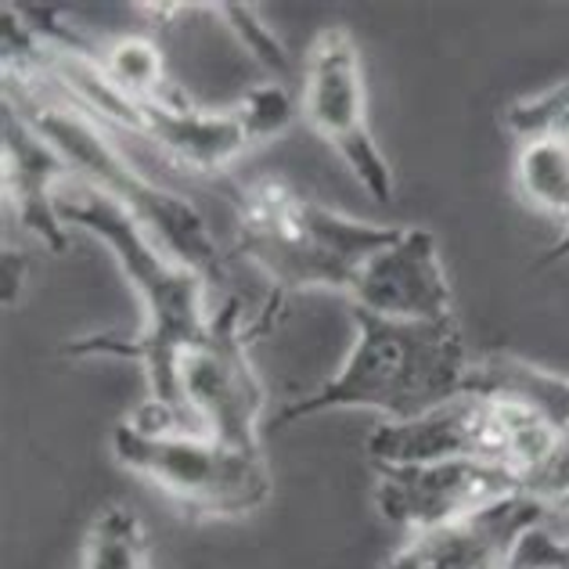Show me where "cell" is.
Instances as JSON below:
<instances>
[{"label": "cell", "mask_w": 569, "mask_h": 569, "mask_svg": "<svg viewBox=\"0 0 569 569\" xmlns=\"http://www.w3.org/2000/svg\"><path fill=\"white\" fill-rule=\"evenodd\" d=\"M519 199L533 213L569 228V144L559 138L522 141L516 156Z\"/></svg>", "instance_id": "obj_14"}, {"label": "cell", "mask_w": 569, "mask_h": 569, "mask_svg": "<svg viewBox=\"0 0 569 569\" xmlns=\"http://www.w3.org/2000/svg\"><path fill=\"white\" fill-rule=\"evenodd\" d=\"M119 466L144 476L170 501L206 519L249 516L271 498L263 451H238L194 432H148L123 422L112 432Z\"/></svg>", "instance_id": "obj_5"}, {"label": "cell", "mask_w": 569, "mask_h": 569, "mask_svg": "<svg viewBox=\"0 0 569 569\" xmlns=\"http://www.w3.org/2000/svg\"><path fill=\"white\" fill-rule=\"evenodd\" d=\"M541 522H548V505L516 493L451 527L411 533L386 569H512L519 541Z\"/></svg>", "instance_id": "obj_10"}, {"label": "cell", "mask_w": 569, "mask_h": 569, "mask_svg": "<svg viewBox=\"0 0 569 569\" xmlns=\"http://www.w3.org/2000/svg\"><path fill=\"white\" fill-rule=\"evenodd\" d=\"M213 11L223 14V22L234 29V37L246 43V51L257 58L260 66L278 72V77L289 72V54H284L278 37L267 29V22L257 14V8H252V4H213Z\"/></svg>", "instance_id": "obj_19"}, {"label": "cell", "mask_w": 569, "mask_h": 569, "mask_svg": "<svg viewBox=\"0 0 569 569\" xmlns=\"http://www.w3.org/2000/svg\"><path fill=\"white\" fill-rule=\"evenodd\" d=\"M466 389L479 397L522 403L569 437V379L556 371H545L512 353H490L483 361H472Z\"/></svg>", "instance_id": "obj_13"}, {"label": "cell", "mask_w": 569, "mask_h": 569, "mask_svg": "<svg viewBox=\"0 0 569 569\" xmlns=\"http://www.w3.org/2000/svg\"><path fill=\"white\" fill-rule=\"evenodd\" d=\"M512 569H569V537L541 522L519 541Z\"/></svg>", "instance_id": "obj_20"}, {"label": "cell", "mask_w": 569, "mask_h": 569, "mask_svg": "<svg viewBox=\"0 0 569 569\" xmlns=\"http://www.w3.org/2000/svg\"><path fill=\"white\" fill-rule=\"evenodd\" d=\"M350 307L393 321H443L455 318L451 281L443 274L440 246L432 231L403 228L371 257L350 289Z\"/></svg>", "instance_id": "obj_9"}, {"label": "cell", "mask_w": 569, "mask_h": 569, "mask_svg": "<svg viewBox=\"0 0 569 569\" xmlns=\"http://www.w3.org/2000/svg\"><path fill=\"white\" fill-rule=\"evenodd\" d=\"M559 260H569V228L556 238V246H551L541 260H537V267H548V263H559Z\"/></svg>", "instance_id": "obj_21"}, {"label": "cell", "mask_w": 569, "mask_h": 569, "mask_svg": "<svg viewBox=\"0 0 569 569\" xmlns=\"http://www.w3.org/2000/svg\"><path fill=\"white\" fill-rule=\"evenodd\" d=\"M353 347L332 379L313 386L274 415V426H296L325 411H379L386 422H411L466 393L469 350L455 318L393 321L350 307Z\"/></svg>", "instance_id": "obj_2"}, {"label": "cell", "mask_w": 569, "mask_h": 569, "mask_svg": "<svg viewBox=\"0 0 569 569\" xmlns=\"http://www.w3.org/2000/svg\"><path fill=\"white\" fill-rule=\"evenodd\" d=\"M181 397L202 437L238 451H260L267 389L249 361L238 299H223L209 318V332L184 353Z\"/></svg>", "instance_id": "obj_7"}, {"label": "cell", "mask_w": 569, "mask_h": 569, "mask_svg": "<svg viewBox=\"0 0 569 569\" xmlns=\"http://www.w3.org/2000/svg\"><path fill=\"white\" fill-rule=\"evenodd\" d=\"M80 569H152L141 516L123 505H104L83 537Z\"/></svg>", "instance_id": "obj_15"}, {"label": "cell", "mask_w": 569, "mask_h": 569, "mask_svg": "<svg viewBox=\"0 0 569 569\" xmlns=\"http://www.w3.org/2000/svg\"><path fill=\"white\" fill-rule=\"evenodd\" d=\"M228 191L234 206V252L271 278V307L299 289L350 296L361 267L403 231L336 213L278 177L242 188L228 184Z\"/></svg>", "instance_id": "obj_3"}, {"label": "cell", "mask_w": 569, "mask_h": 569, "mask_svg": "<svg viewBox=\"0 0 569 569\" xmlns=\"http://www.w3.org/2000/svg\"><path fill=\"white\" fill-rule=\"evenodd\" d=\"M138 138L156 144L170 167L199 177H220L246 148H252L234 109L209 112L188 98L138 101Z\"/></svg>", "instance_id": "obj_12"}, {"label": "cell", "mask_w": 569, "mask_h": 569, "mask_svg": "<svg viewBox=\"0 0 569 569\" xmlns=\"http://www.w3.org/2000/svg\"><path fill=\"white\" fill-rule=\"evenodd\" d=\"M505 123L519 138V144L537 138H559L569 144V80L548 87L541 94L512 101L505 112Z\"/></svg>", "instance_id": "obj_17"}, {"label": "cell", "mask_w": 569, "mask_h": 569, "mask_svg": "<svg viewBox=\"0 0 569 569\" xmlns=\"http://www.w3.org/2000/svg\"><path fill=\"white\" fill-rule=\"evenodd\" d=\"M22 98L26 104H19V112L66 156L77 181L94 184L98 191H104L109 199L123 206L127 213L138 217L141 228L152 234L177 263H184L206 278L217 274L220 249L213 242V234H209L202 213L184 194L148 181V177L109 141V133H104L94 119H87L80 109L58 101L48 91H37V87H22Z\"/></svg>", "instance_id": "obj_4"}, {"label": "cell", "mask_w": 569, "mask_h": 569, "mask_svg": "<svg viewBox=\"0 0 569 569\" xmlns=\"http://www.w3.org/2000/svg\"><path fill=\"white\" fill-rule=\"evenodd\" d=\"M0 144H4V202L11 206V213L51 252H66L69 231L58 213V191L72 181L66 156L29 123L11 98L4 101Z\"/></svg>", "instance_id": "obj_11"}, {"label": "cell", "mask_w": 569, "mask_h": 569, "mask_svg": "<svg viewBox=\"0 0 569 569\" xmlns=\"http://www.w3.org/2000/svg\"><path fill=\"white\" fill-rule=\"evenodd\" d=\"M299 109L310 130L347 162L371 199L379 206L393 202V167L368 127L365 66L353 37L342 26H328L313 37Z\"/></svg>", "instance_id": "obj_6"}, {"label": "cell", "mask_w": 569, "mask_h": 569, "mask_svg": "<svg viewBox=\"0 0 569 569\" xmlns=\"http://www.w3.org/2000/svg\"><path fill=\"white\" fill-rule=\"evenodd\" d=\"M58 213L66 228H80L116 257L141 296L144 328L138 336H87L72 339L62 350L66 357H119L144 368L148 403L130 418L148 432H194L202 437L181 397V361L184 353L209 332L206 313V274L177 263L138 217L127 213L116 199L87 181H66L58 191Z\"/></svg>", "instance_id": "obj_1"}, {"label": "cell", "mask_w": 569, "mask_h": 569, "mask_svg": "<svg viewBox=\"0 0 569 569\" xmlns=\"http://www.w3.org/2000/svg\"><path fill=\"white\" fill-rule=\"evenodd\" d=\"M101 69L109 72V80L133 101H173L184 98L170 83L167 58L144 37H119L101 54Z\"/></svg>", "instance_id": "obj_16"}, {"label": "cell", "mask_w": 569, "mask_h": 569, "mask_svg": "<svg viewBox=\"0 0 569 569\" xmlns=\"http://www.w3.org/2000/svg\"><path fill=\"white\" fill-rule=\"evenodd\" d=\"M234 112H238V119H242L249 141L260 144V141H271L292 127L296 104H292L289 91L274 80V83L252 87V91L234 104Z\"/></svg>", "instance_id": "obj_18"}, {"label": "cell", "mask_w": 569, "mask_h": 569, "mask_svg": "<svg viewBox=\"0 0 569 569\" xmlns=\"http://www.w3.org/2000/svg\"><path fill=\"white\" fill-rule=\"evenodd\" d=\"M522 493V479L483 461H432V466H379L376 505L382 519L411 533L451 527Z\"/></svg>", "instance_id": "obj_8"}]
</instances>
